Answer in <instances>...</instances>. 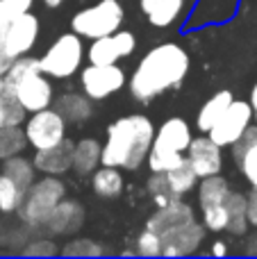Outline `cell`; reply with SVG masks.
I'll list each match as a JSON object with an SVG mask.
<instances>
[{
  "label": "cell",
  "instance_id": "cell-10",
  "mask_svg": "<svg viewBox=\"0 0 257 259\" xmlns=\"http://www.w3.org/2000/svg\"><path fill=\"white\" fill-rule=\"evenodd\" d=\"M36 36H39V18L32 12H27L23 16L12 18L5 25L3 34H0V46L9 59H16L34 48Z\"/></svg>",
  "mask_w": 257,
  "mask_h": 259
},
{
  "label": "cell",
  "instance_id": "cell-41",
  "mask_svg": "<svg viewBox=\"0 0 257 259\" xmlns=\"http://www.w3.org/2000/svg\"><path fill=\"white\" fill-rule=\"evenodd\" d=\"M41 3H44L46 7H50V9H57V7H62L64 0H41Z\"/></svg>",
  "mask_w": 257,
  "mask_h": 259
},
{
  "label": "cell",
  "instance_id": "cell-34",
  "mask_svg": "<svg viewBox=\"0 0 257 259\" xmlns=\"http://www.w3.org/2000/svg\"><path fill=\"white\" fill-rule=\"evenodd\" d=\"M57 252H59L57 246L50 239H30L21 248V255H25V257H53Z\"/></svg>",
  "mask_w": 257,
  "mask_h": 259
},
{
  "label": "cell",
  "instance_id": "cell-28",
  "mask_svg": "<svg viewBox=\"0 0 257 259\" xmlns=\"http://www.w3.org/2000/svg\"><path fill=\"white\" fill-rule=\"evenodd\" d=\"M25 109L12 91H0V127L21 125L25 121Z\"/></svg>",
  "mask_w": 257,
  "mask_h": 259
},
{
  "label": "cell",
  "instance_id": "cell-15",
  "mask_svg": "<svg viewBox=\"0 0 257 259\" xmlns=\"http://www.w3.org/2000/svg\"><path fill=\"white\" fill-rule=\"evenodd\" d=\"M191 221H196L194 207L182 202L180 198H176V200L166 202V205H159L157 211H153V214L148 216L146 228L162 237V234L171 232V230H176V228H182V225L191 223Z\"/></svg>",
  "mask_w": 257,
  "mask_h": 259
},
{
  "label": "cell",
  "instance_id": "cell-12",
  "mask_svg": "<svg viewBox=\"0 0 257 259\" xmlns=\"http://www.w3.org/2000/svg\"><path fill=\"white\" fill-rule=\"evenodd\" d=\"M12 94L16 96V100L23 105V109H25L27 114H34V112H39V109L50 107L55 100L53 82L41 71H34V73H30V75H25L23 80H18L16 84H14Z\"/></svg>",
  "mask_w": 257,
  "mask_h": 259
},
{
  "label": "cell",
  "instance_id": "cell-33",
  "mask_svg": "<svg viewBox=\"0 0 257 259\" xmlns=\"http://www.w3.org/2000/svg\"><path fill=\"white\" fill-rule=\"evenodd\" d=\"M235 164L239 166L241 175L248 180L250 187H255L257 184V141H253L244 152H241V157L235 161Z\"/></svg>",
  "mask_w": 257,
  "mask_h": 259
},
{
  "label": "cell",
  "instance_id": "cell-32",
  "mask_svg": "<svg viewBox=\"0 0 257 259\" xmlns=\"http://www.w3.org/2000/svg\"><path fill=\"white\" fill-rule=\"evenodd\" d=\"M135 252L141 257H162V237L153 230L144 228L135 241Z\"/></svg>",
  "mask_w": 257,
  "mask_h": 259
},
{
  "label": "cell",
  "instance_id": "cell-37",
  "mask_svg": "<svg viewBox=\"0 0 257 259\" xmlns=\"http://www.w3.org/2000/svg\"><path fill=\"white\" fill-rule=\"evenodd\" d=\"M246 252L248 255H257V232L246 239Z\"/></svg>",
  "mask_w": 257,
  "mask_h": 259
},
{
  "label": "cell",
  "instance_id": "cell-17",
  "mask_svg": "<svg viewBox=\"0 0 257 259\" xmlns=\"http://www.w3.org/2000/svg\"><path fill=\"white\" fill-rule=\"evenodd\" d=\"M73 148H75V143L71 139H62L57 146L36 150L34 157H32V164H34L36 173H44V175L68 173L73 164Z\"/></svg>",
  "mask_w": 257,
  "mask_h": 259
},
{
  "label": "cell",
  "instance_id": "cell-1",
  "mask_svg": "<svg viewBox=\"0 0 257 259\" xmlns=\"http://www.w3.org/2000/svg\"><path fill=\"white\" fill-rule=\"evenodd\" d=\"M191 59L182 46L166 41L150 48L139 59L135 73L130 75V94L139 103H150L164 91L176 89L185 82Z\"/></svg>",
  "mask_w": 257,
  "mask_h": 259
},
{
  "label": "cell",
  "instance_id": "cell-5",
  "mask_svg": "<svg viewBox=\"0 0 257 259\" xmlns=\"http://www.w3.org/2000/svg\"><path fill=\"white\" fill-rule=\"evenodd\" d=\"M82 59H84L82 36L75 32H66V34L57 36V41L39 57V68L48 77L68 80L80 71Z\"/></svg>",
  "mask_w": 257,
  "mask_h": 259
},
{
  "label": "cell",
  "instance_id": "cell-26",
  "mask_svg": "<svg viewBox=\"0 0 257 259\" xmlns=\"http://www.w3.org/2000/svg\"><path fill=\"white\" fill-rule=\"evenodd\" d=\"M3 161H5L3 173L7 175V178H12L23 191H27V187L36 180V168H34V164H32V159H25L23 155H14Z\"/></svg>",
  "mask_w": 257,
  "mask_h": 259
},
{
  "label": "cell",
  "instance_id": "cell-2",
  "mask_svg": "<svg viewBox=\"0 0 257 259\" xmlns=\"http://www.w3.org/2000/svg\"><path fill=\"white\" fill-rule=\"evenodd\" d=\"M155 137V125L144 114H130L107 127V139L100 150V164L116 168L137 170L146 161L150 143Z\"/></svg>",
  "mask_w": 257,
  "mask_h": 259
},
{
  "label": "cell",
  "instance_id": "cell-27",
  "mask_svg": "<svg viewBox=\"0 0 257 259\" xmlns=\"http://www.w3.org/2000/svg\"><path fill=\"white\" fill-rule=\"evenodd\" d=\"M25 148H27V137H25V130L21 125L0 127V159L23 155Z\"/></svg>",
  "mask_w": 257,
  "mask_h": 259
},
{
  "label": "cell",
  "instance_id": "cell-23",
  "mask_svg": "<svg viewBox=\"0 0 257 259\" xmlns=\"http://www.w3.org/2000/svg\"><path fill=\"white\" fill-rule=\"evenodd\" d=\"M235 100V96L230 94V91H217V94L212 96V98H207L203 103V107L198 109V116H196V127L200 130V132H209V127L217 123V118L221 116L223 112L228 109V105Z\"/></svg>",
  "mask_w": 257,
  "mask_h": 259
},
{
  "label": "cell",
  "instance_id": "cell-14",
  "mask_svg": "<svg viewBox=\"0 0 257 259\" xmlns=\"http://www.w3.org/2000/svg\"><path fill=\"white\" fill-rule=\"evenodd\" d=\"M185 157L191 164V168L196 170L198 180L207 178V175L221 173V168H223V150H221V146H217L209 137L191 139Z\"/></svg>",
  "mask_w": 257,
  "mask_h": 259
},
{
  "label": "cell",
  "instance_id": "cell-36",
  "mask_svg": "<svg viewBox=\"0 0 257 259\" xmlns=\"http://www.w3.org/2000/svg\"><path fill=\"white\" fill-rule=\"evenodd\" d=\"M246 214H248V225L257 228V184L246 196Z\"/></svg>",
  "mask_w": 257,
  "mask_h": 259
},
{
  "label": "cell",
  "instance_id": "cell-4",
  "mask_svg": "<svg viewBox=\"0 0 257 259\" xmlns=\"http://www.w3.org/2000/svg\"><path fill=\"white\" fill-rule=\"evenodd\" d=\"M66 198V187L59 180V175H44L41 180L27 187L21 205H18V219L27 228H44L50 211L57 207V202Z\"/></svg>",
  "mask_w": 257,
  "mask_h": 259
},
{
  "label": "cell",
  "instance_id": "cell-24",
  "mask_svg": "<svg viewBox=\"0 0 257 259\" xmlns=\"http://www.w3.org/2000/svg\"><path fill=\"white\" fill-rule=\"evenodd\" d=\"M226 211H228V225L226 232L230 234H246L248 230V214H246V196L239 191L228 193L226 198Z\"/></svg>",
  "mask_w": 257,
  "mask_h": 259
},
{
  "label": "cell",
  "instance_id": "cell-29",
  "mask_svg": "<svg viewBox=\"0 0 257 259\" xmlns=\"http://www.w3.org/2000/svg\"><path fill=\"white\" fill-rule=\"evenodd\" d=\"M23 196H25V191H23L12 178H7V175L0 170V211H3V214L16 211Z\"/></svg>",
  "mask_w": 257,
  "mask_h": 259
},
{
  "label": "cell",
  "instance_id": "cell-11",
  "mask_svg": "<svg viewBox=\"0 0 257 259\" xmlns=\"http://www.w3.org/2000/svg\"><path fill=\"white\" fill-rule=\"evenodd\" d=\"M137 48V36L127 30H116L112 34L98 36L91 41L87 50L89 64H118L121 59L130 57Z\"/></svg>",
  "mask_w": 257,
  "mask_h": 259
},
{
  "label": "cell",
  "instance_id": "cell-7",
  "mask_svg": "<svg viewBox=\"0 0 257 259\" xmlns=\"http://www.w3.org/2000/svg\"><path fill=\"white\" fill-rule=\"evenodd\" d=\"M127 82V75L118 64H89L80 73V87L87 98L105 100L112 94L121 91Z\"/></svg>",
  "mask_w": 257,
  "mask_h": 259
},
{
  "label": "cell",
  "instance_id": "cell-8",
  "mask_svg": "<svg viewBox=\"0 0 257 259\" xmlns=\"http://www.w3.org/2000/svg\"><path fill=\"white\" fill-rule=\"evenodd\" d=\"M250 123H253V107H250V103H246V100H232L226 112L217 118V123L209 127L207 137L217 146L230 148L244 134V130Z\"/></svg>",
  "mask_w": 257,
  "mask_h": 259
},
{
  "label": "cell",
  "instance_id": "cell-16",
  "mask_svg": "<svg viewBox=\"0 0 257 259\" xmlns=\"http://www.w3.org/2000/svg\"><path fill=\"white\" fill-rule=\"evenodd\" d=\"M82 225H84V209H82V205L77 200L62 198L57 202V207L50 211V216L46 219L44 228L53 237H68V234H75Z\"/></svg>",
  "mask_w": 257,
  "mask_h": 259
},
{
  "label": "cell",
  "instance_id": "cell-20",
  "mask_svg": "<svg viewBox=\"0 0 257 259\" xmlns=\"http://www.w3.org/2000/svg\"><path fill=\"white\" fill-rule=\"evenodd\" d=\"M100 150H103V143L98 139H80L73 148L71 170H75L77 175H91L100 166Z\"/></svg>",
  "mask_w": 257,
  "mask_h": 259
},
{
  "label": "cell",
  "instance_id": "cell-9",
  "mask_svg": "<svg viewBox=\"0 0 257 259\" xmlns=\"http://www.w3.org/2000/svg\"><path fill=\"white\" fill-rule=\"evenodd\" d=\"M23 130H25V137H27V146H32L34 150L57 146L62 139H66V121L53 107L34 112L27 118Z\"/></svg>",
  "mask_w": 257,
  "mask_h": 259
},
{
  "label": "cell",
  "instance_id": "cell-6",
  "mask_svg": "<svg viewBox=\"0 0 257 259\" xmlns=\"http://www.w3.org/2000/svg\"><path fill=\"white\" fill-rule=\"evenodd\" d=\"M125 18V9L118 0H100V3L75 12L71 18V27L82 39H98V36L112 34L121 30V23Z\"/></svg>",
  "mask_w": 257,
  "mask_h": 259
},
{
  "label": "cell",
  "instance_id": "cell-30",
  "mask_svg": "<svg viewBox=\"0 0 257 259\" xmlns=\"http://www.w3.org/2000/svg\"><path fill=\"white\" fill-rule=\"evenodd\" d=\"M64 257H100L105 255V248L94 239H71L66 246L59 250Z\"/></svg>",
  "mask_w": 257,
  "mask_h": 259
},
{
  "label": "cell",
  "instance_id": "cell-39",
  "mask_svg": "<svg viewBox=\"0 0 257 259\" xmlns=\"http://www.w3.org/2000/svg\"><path fill=\"white\" fill-rule=\"evenodd\" d=\"M250 107H253V118H255V125H257V82H255V87L250 89Z\"/></svg>",
  "mask_w": 257,
  "mask_h": 259
},
{
  "label": "cell",
  "instance_id": "cell-18",
  "mask_svg": "<svg viewBox=\"0 0 257 259\" xmlns=\"http://www.w3.org/2000/svg\"><path fill=\"white\" fill-rule=\"evenodd\" d=\"M53 109L66 121V125H80L89 121L94 114V100L87 98L84 94L68 91L53 100Z\"/></svg>",
  "mask_w": 257,
  "mask_h": 259
},
{
  "label": "cell",
  "instance_id": "cell-40",
  "mask_svg": "<svg viewBox=\"0 0 257 259\" xmlns=\"http://www.w3.org/2000/svg\"><path fill=\"white\" fill-rule=\"evenodd\" d=\"M7 16H5V9H3V0H0V34H3V30H5V25H7Z\"/></svg>",
  "mask_w": 257,
  "mask_h": 259
},
{
  "label": "cell",
  "instance_id": "cell-31",
  "mask_svg": "<svg viewBox=\"0 0 257 259\" xmlns=\"http://www.w3.org/2000/svg\"><path fill=\"white\" fill-rule=\"evenodd\" d=\"M146 189H148V196L153 198L155 205H166V202L176 200V193H173L171 184H168L166 180V173H153L148 180V184H146Z\"/></svg>",
  "mask_w": 257,
  "mask_h": 259
},
{
  "label": "cell",
  "instance_id": "cell-22",
  "mask_svg": "<svg viewBox=\"0 0 257 259\" xmlns=\"http://www.w3.org/2000/svg\"><path fill=\"white\" fill-rule=\"evenodd\" d=\"M91 189L100 198H118L123 193V175L116 166H103L91 173Z\"/></svg>",
  "mask_w": 257,
  "mask_h": 259
},
{
  "label": "cell",
  "instance_id": "cell-19",
  "mask_svg": "<svg viewBox=\"0 0 257 259\" xmlns=\"http://www.w3.org/2000/svg\"><path fill=\"white\" fill-rule=\"evenodd\" d=\"M141 12L155 27H168L180 18L185 0H139Z\"/></svg>",
  "mask_w": 257,
  "mask_h": 259
},
{
  "label": "cell",
  "instance_id": "cell-38",
  "mask_svg": "<svg viewBox=\"0 0 257 259\" xmlns=\"http://www.w3.org/2000/svg\"><path fill=\"white\" fill-rule=\"evenodd\" d=\"M212 255H214V257H223V255H228V246H226L223 241H217V243L212 246Z\"/></svg>",
  "mask_w": 257,
  "mask_h": 259
},
{
  "label": "cell",
  "instance_id": "cell-21",
  "mask_svg": "<svg viewBox=\"0 0 257 259\" xmlns=\"http://www.w3.org/2000/svg\"><path fill=\"white\" fill-rule=\"evenodd\" d=\"M198 202H200V209L205 207H217V205H223L230 193V182L223 178L221 173L217 175H207V178H200L198 184Z\"/></svg>",
  "mask_w": 257,
  "mask_h": 259
},
{
  "label": "cell",
  "instance_id": "cell-3",
  "mask_svg": "<svg viewBox=\"0 0 257 259\" xmlns=\"http://www.w3.org/2000/svg\"><path fill=\"white\" fill-rule=\"evenodd\" d=\"M191 139H194V134H191V127L185 118H166L155 130L153 143H150L148 157H146L150 173H164V170L173 168L178 161L185 159Z\"/></svg>",
  "mask_w": 257,
  "mask_h": 259
},
{
  "label": "cell",
  "instance_id": "cell-25",
  "mask_svg": "<svg viewBox=\"0 0 257 259\" xmlns=\"http://www.w3.org/2000/svg\"><path fill=\"white\" fill-rule=\"evenodd\" d=\"M164 173H166L168 184H171L173 193H176L178 198H182L185 193H189L191 189H196V184H198V175H196V170L191 168V164L187 161V157L182 161H178L173 168L164 170Z\"/></svg>",
  "mask_w": 257,
  "mask_h": 259
},
{
  "label": "cell",
  "instance_id": "cell-13",
  "mask_svg": "<svg viewBox=\"0 0 257 259\" xmlns=\"http://www.w3.org/2000/svg\"><path fill=\"white\" fill-rule=\"evenodd\" d=\"M205 241V225L198 221L162 234V257H187L198 252Z\"/></svg>",
  "mask_w": 257,
  "mask_h": 259
},
{
  "label": "cell",
  "instance_id": "cell-35",
  "mask_svg": "<svg viewBox=\"0 0 257 259\" xmlns=\"http://www.w3.org/2000/svg\"><path fill=\"white\" fill-rule=\"evenodd\" d=\"M32 5H34V0H3V9H5V16H7V21H12V18L27 14L32 9Z\"/></svg>",
  "mask_w": 257,
  "mask_h": 259
}]
</instances>
